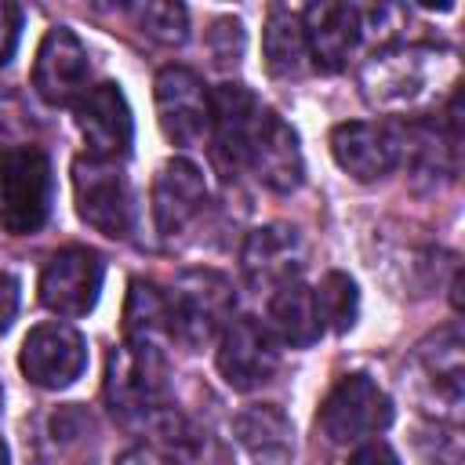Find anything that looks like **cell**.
I'll list each match as a JSON object with an SVG mask.
<instances>
[{"label":"cell","instance_id":"obj_5","mask_svg":"<svg viewBox=\"0 0 465 465\" xmlns=\"http://www.w3.org/2000/svg\"><path fill=\"white\" fill-rule=\"evenodd\" d=\"M73 200L76 214L102 236H127L131 232V189L116 160L102 156H76L73 160Z\"/></svg>","mask_w":465,"mask_h":465},{"label":"cell","instance_id":"obj_21","mask_svg":"<svg viewBox=\"0 0 465 465\" xmlns=\"http://www.w3.org/2000/svg\"><path fill=\"white\" fill-rule=\"evenodd\" d=\"M262 51H265V65L272 76H298L309 62L302 11H291L283 4L269 7L265 29H262Z\"/></svg>","mask_w":465,"mask_h":465},{"label":"cell","instance_id":"obj_4","mask_svg":"<svg viewBox=\"0 0 465 465\" xmlns=\"http://www.w3.org/2000/svg\"><path fill=\"white\" fill-rule=\"evenodd\" d=\"M392 421V400L371 374H345L323 396L316 425L331 443H360L385 432Z\"/></svg>","mask_w":465,"mask_h":465},{"label":"cell","instance_id":"obj_25","mask_svg":"<svg viewBox=\"0 0 465 465\" xmlns=\"http://www.w3.org/2000/svg\"><path fill=\"white\" fill-rule=\"evenodd\" d=\"M211 51L222 65L229 62H240V51H243V25L236 18H218L214 29H211Z\"/></svg>","mask_w":465,"mask_h":465},{"label":"cell","instance_id":"obj_6","mask_svg":"<svg viewBox=\"0 0 465 465\" xmlns=\"http://www.w3.org/2000/svg\"><path fill=\"white\" fill-rule=\"evenodd\" d=\"M153 94L163 138L174 145H196L211 124V91L200 73L185 65H163L153 80Z\"/></svg>","mask_w":465,"mask_h":465},{"label":"cell","instance_id":"obj_18","mask_svg":"<svg viewBox=\"0 0 465 465\" xmlns=\"http://www.w3.org/2000/svg\"><path fill=\"white\" fill-rule=\"evenodd\" d=\"M207 203V182H203V171L193 163V160H167L153 182V218H156V229L163 236H174L182 232L196 214L200 207Z\"/></svg>","mask_w":465,"mask_h":465},{"label":"cell","instance_id":"obj_27","mask_svg":"<svg viewBox=\"0 0 465 465\" xmlns=\"http://www.w3.org/2000/svg\"><path fill=\"white\" fill-rule=\"evenodd\" d=\"M18 312V280L11 272H0V334L15 323Z\"/></svg>","mask_w":465,"mask_h":465},{"label":"cell","instance_id":"obj_28","mask_svg":"<svg viewBox=\"0 0 465 465\" xmlns=\"http://www.w3.org/2000/svg\"><path fill=\"white\" fill-rule=\"evenodd\" d=\"M345 465H400V458H396L392 447H385V443H367V447H360Z\"/></svg>","mask_w":465,"mask_h":465},{"label":"cell","instance_id":"obj_15","mask_svg":"<svg viewBox=\"0 0 465 465\" xmlns=\"http://www.w3.org/2000/svg\"><path fill=\"white\" fill-rule=\"evenodd\" d=\"M262 102L243 87V84H218L211 91V142H214V160L222 171H236L247 163V145L258 127Z\"/></svg>","mask_w":465,"mask_h":465},{"label":"cell","instance_id":"obj_2","mask_svg":"<svg viewBox=\"0 0 465 465\" xmlns=\"http://www.w3.org/2000/svg\"><path fill=\"white\" fill-rule=\"evenodd\" d=\"M232 283L214 269H189L178 276V283L167 291V320L171 338L185 349H203L214 341L225 323L232 320Z\"/></svg>","mask_w":465,"mask_h":465},{"label":"cell","instance_id":"obj_8","mask_svg":"<svg viewBox=\"0 0 465 465\" xmlns=\"http://www.w3.org/2000/svg\"><path fill=\"white\" fill-rule=\"evenodd\" d=\"M163 378H167V367L160 349L131 345V341L113 349L105 363V400L113 414L134 418V414L156 411L163 396Z\"/></svg>","mask_w":465,"mask_h":465},{"label":"cell","instance_id":"obj_7","mask_svg":"<svg viewBox=\"0 0 465 465\" xmlns=\"http://www.w3.org/2000/svg\"><path fill=\"white\" fill-rule=\"evenodd\" d=\"M105 265L91 247H62L47 258L40 272V302L54 316H87L98 302Z\"/></svg>","mask_w":465,"mask_h":465},{"label":"cell","instance_id":"obj_9","mask_svg":"<svg viewBox=\"0 0 465 465\" xmlns=\"http://www.w3.org/2000/svg\"><path fill=\"white\" fill-rule=\"evenodd\" d=\"M18 367L40 389H65L87 367V341L69 323H40L25 334Z\"/></svg>","mask_w":465,"mask_h":465},{"label":"cell","instance_id":"obj_16","mask_svg":"<svg viewBox=\"0 0 465 465\" xmlns=\"http://www.w3.org/2000/svg\"><path fill=\"white\" fill-rule=\"evenodd\" d=\"M305 51L320 73L345 69L349 54L363 40V7L356 4H312L302 11Z\"/></svg>","mask_w":465,"mask_h":465},{"label":"cell","instance_id":"obj_20","mask_svg":"<svg viewBox=\"0 0 465 465\" xmlns=\"http://www.w3.org/2000/svg\"><path fill=\"white\" fill-rule=\"evenodd\" d=\"M269 320H272V331L283 345L291 349H309L320 334H323V323H320V312H316V302H312V291L305 283H283L280 291H272L269 298Z\"/></svg>","mask_w":465,"mask_h":465},{"label":"cell","instance_id":"obj_1","mask_svg":"<svg viewBox=\"0 0 465 465\" xmlns=\"http://www.w3.org/2000/svg\"><path fill=\"white\" fill-rule=\"evenodd\" d=\"M454 58L432 44H392L371 54L360 73L363 98L378 109H403L425 102L447 76Z\"/></svg>","mask_w":465,"mask_h":465},{"label":"cell","instance_id":"obj_13","mask_svg":"<svg viewBox=\"0 0 465 465\" xmlns=\"http://www.w3.org/2000/svg\"><path fill=\"white\" fill-rule=\"evenodd\" d=\"M334 163L356 182L385 178L400 163V127L385 120H349L331 131Z\"/></svg>","mask_w":465,"mask_h":465},{"label":"cell","instance_id":"obj_11","mask_svg":"<svg viewBox=\"0 0 465 465\" xmlns=\"http://www.w3.org/2000/svg\"><path fill=\"white\" fill-rule=\"evenodd\" d=\"M280 367V352L272 345V334L254 320L240 316L229 320L225 331L218 334V374L225 378L229 389L251 392L265 385Z\"/></svg>","mask_w":465,"mask_h":465},{"label":"cell","instance_id":"obj_22","mask_svg":"<svg viewBox=\"0 0 465 465\" xmlns=\"http://www.w3.org/2000/svg\"><path fill=\"white\" fill-rule=\"evenodd\" d=\"M160 338H171L167 294L149 280H131L124 305V341L160 349Z\"/></svg>","mask_w":465,"mask_h":465},{"label":"cell","instance_id":"obj_23","mask_svg":"<svg viewBox=\"0 0 465 465\" xmlns=\"http://www.w3.org/2000/svg\"><path fill=\"white\" fill-rule=\"evenodd\" d=\"M312 302H316L320 323L338 334H345L360 316V291L345 272H327L312 291Z\"/></svg>","mask_w":465,"mask_h":465},{"label":"cell","instance_id":"obj_17","mask_svg":"<svg viewBox=\"0 0 465 465\" xmlns=\"http://www.w3.org/2000/svg\"><path fill=\"white\" fill-rule=\"evenodd\" d=\"M302 236L294 225H262L254 229L247 240H243V251H240V262H243V272L254 287H269V291H280L283 283H294L298 272H302Z\"/></svg>","mask_w":465,"mask_h":465},{"label":"cell","instance_id":"obj_29","mask_svg":"<svg viewBox=\"0 0 465 465\" xmlns=\"http://www.w3.org/2000/svg\"><path fill=\"white\" fill-rule=\"evenodd\" d=\"M0 465H7V447H4V440H0Z\"/></svg>","mask_w":465,"mask_h":465},{"label":"cell","instance_id":"obj_12","mask_svg":"<svg viewBox=\"0 0 465 465\" xmlns=\"http://www.w3.org/2000/svg\"><path fill=\"white\" fill-rule=\"evenodd\" d=\"M91 62L80 36L65 25L44 33L33 62V87L47 105H73L87 91Z\"/></svg>","mask_w":465,"mask_h":465},{"label":"cell","instance_id":"obj_10","mask_svg":"<svg viewBox=\"0 0 465 465\" xmlns=\"http://www.w3.org/2000/svg\"><path fill=\"white\" fill-rule=\"evenodd\" d=\"M73 113H76V127H80V134H84L91 156L124 160V156L131 153L134 120H131V105H127L120 84L105 80V84L87 87V91L73 102Z\"/></svg>","mask_w":465,"mask_h":465},{"label":"cell","instance_id":"obj_26","mask_svg":"<svg viewBox=\"0 0 465 465\" xmlns=\"http://www.w3.org/2000/svg\"><path fill=\"white\" fill-rule=\"evenodd\" d=\"M18 29H22V11L15 4H0V65L11 62L15 44H18Z\"/></svg>","mask_w":465,"mask_h":465},{"label":"cell","instance_id":"obj_24","mask_svg":"<svg viewBox=\"0 0 465 465\" xmlns=\"http://www.w3.org/2000/svg\"><path fill=\"white\" fill-rule=\"evenodd\" d=\"M138 29L145 36H153L156 44H182L189 36V11L174 0H145V4H134L131 7Z\"/></svg>","mask_w":465,"mask_h":465},{"label":"cell","instance_id":"obj_19","mask_svg":"<svg viewBox=\"0 0 465 465\" xmlns=\"http://www.w3.org/2000/svg\"><path fill=\"white\" fill-rule=\"evenodd\" d=\"M232 436L258 465H291L294 458V429L276 403L243 407L232 418Z\"/></svg>","mask_w":465,"mask_h":465},{"label":"cell","instance_id":"obj_3","mask_svg":"<svg viewBox=\"0 0 465 465\" xmlns=\"http://www.w3.org/2000/svg\"><path fill=\"white\" fill-rule=\"evenodd\" d=\"M54 174L51 160L36 145H18L0 156V225L11 236L36 232L51 214Z\"/></svg>","mask_w":465,"mask_h":465},{"label":"cell","instance_id":"obj_14","mask_svg":"<svg viewBox=\"0 0 465 465\" xmlns=\"http://www.w3.org/2000/svg\"><path fill=\"white\" fill-rule=\"evenodd\" d=\"M243 167H251L254 178L272 193H294L302 185V178H305L302 145H298L294 127L276 109L262 105V116H258V127L251 134Z\"/></svg>","mask_w":465,"mask_h":465}]
</instances>
